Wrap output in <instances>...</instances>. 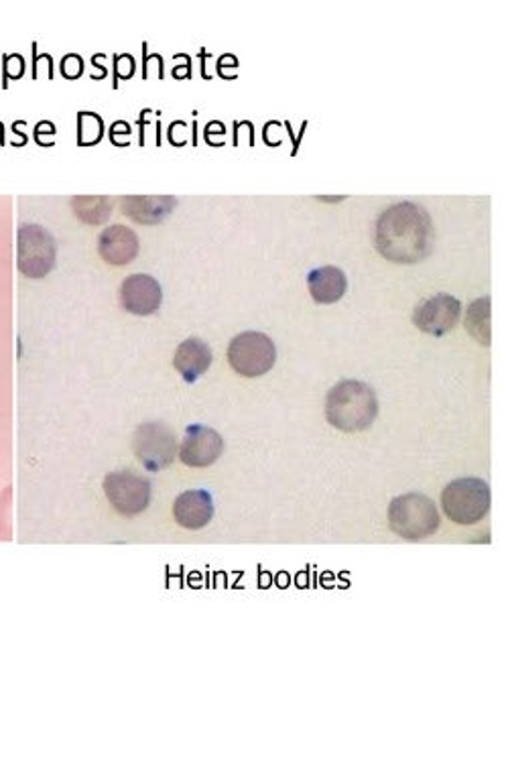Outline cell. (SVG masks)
Instances as JSON below:
<instances>
[{
    "mask_svg": "<svg viewBox=\"0 0 508 762\" xmlns=\"http://www.w3.org/2000/svg\"><path fill=\"white\" fill-rule=\"evenodd\" d=\"M436 231L431 216L413 202L386 208L374 228V246L391 262L413 265L433 250Z\"/></svg>",
    "mask_w": 508,
    "mask_h": 762,
    "instance_id": "6da1fadb",
    "label": "cell"
},
{
    "mask_svg": "<svg viewBox=\"0 0 508 762\" xmlns=\"http://www.w3.org/2000/svg\"><path fill=\"white\" fill-rule=\"evenodd\" d=\"M379 415V401L366 382H338L326 399V419L336 429L357 434L371 427Z\"/></svg>",
    "mask_w": 508,
    "mask_h": 762,
    "instance_id": "7a4b0ae2",
    "label": "cell"
},
{
    "mask_svg": "<svg viewBox=\"0 0 508 762\" xmlns=\"http://www.w3.org/2000/svg\"><path fill=\"white\" fill-rule=\"evenodd\" d=\"M438 506L424 494H405L388 506V525L403 539L419 541L440 529Z\"/></svg>",
    "mask_w": 508,
    "mask_h": 762,
    "instance_id": "3957f363",
    "label": "cell"
},
{
    "mask_svg": "<svg viewBox=\"0 0 508 762\" xmlns=\"http://www.w3.org/2000/svg\"><path fill=\"white\" fill-rule=\"evenodd\" d=\"M441 508L458 525H474L490 508V489L478 478L453 480L441 492Z\"/></svg>",
    "mask_w": 508,
    "mask_h": 762,
    "instance_id": "277c9868",
    "label": "cell"
},
{
    "mask_svg": "<svg viewBox=\"0 0 508 762\" xmlns=\"http://www.w3.org/2000/svg\"><path fill=\"white\" fill-rule=\"evenodd\" d=\"M54 236L39 224H21L16 236V265L29 279H43L56 267Z\"/></svg>",
    "mask_w": 508,
    "mask_h": 762,
    "instance_id": "5b68a950",
    "label": "cell"
},
{
    "mask_svg": "<svg viewBox=\"0 0 508 762\" xmlns=\"http://www.w3.org/2000/svg\"><path fill=\"white\" fill-rule=\"evenodd\" d=\"M276 360L275 341L261 332L238 334L228 346L230 367L247 379L267 374Z\"/></svg>",
    "mask_w": 508,
    "mask_h": 762,
    "instance_id": "8992f818",
    "label": "cell"
},
{
    "mask_svg": "<svg viewBox=\"0 0 508 762\" xmlns=\"http://www.w3.org/2000/svg\"><path fill=\"white\" fill-rule=\"evenodd\" d=\"M133 449L138 462L143 463L149 472H161L176 460L178 439L166 423H143L138 425L133 437Z\"/></svg>",
    "mask_w": 508,
    "mask_h": 762,
    "instance_id": "52a82bcc",
    "label": "cell"
},
{
    "mask_svg": "<svg viewBox=\"0 0 508 762\" xmlns=\"http://www.w3.org/2000/svg\"><path fill=\"white\" fill-rule=\"evenodd\" d=\"M109 503L123 517H137L151 504V482L131 470L111 472L104 480Z\"/></svg>",
    "mask_w": 508,
    "mask_h": 762,
    "instance_id": "ba28073f",
    "label": "cell"
},
{
    "mask_svg": "<svg viewBox=\"0 0 508 762\" xmlns=\"http://www.w3.org/2000/svg\"><path fill=\"white\" fill-rule=\"evenodd\" d=\"M222 436L206 425H190L179 446V460L190 468H207L222 456Z\"/></svg>",
    "mask_w": 508,
    "mask_h": 762,
    "instance_id": "9c48e42d",
    "label": "cell"
},
{
    "mask_svg": "<svg viewBox=\"0 0 508 762\" xmlns=\"http://www.w3.org/2000/svg\"><path fill=\"white\" fill-rule=\"evenodd\" d=\"M460 312H462L460 301L448 293H440V295H433L431 300L424 301L421 305H417V310L413 314V322L426 334L443 336L455 327L458 320H460Z\"/></svg>",
    "mask_w": 508,
    "mask_h": 762,
    "instance_id": "30bf717a",
    "label": "cell"
},
{
    "mask_svg": "<svg viewBox=\"0 0 508 762\" xmlns=\"http://www.w3.org/2000/svg\"><path fill=\"white\" fill-rule=\"evenodd\" d=\"M121 301L128 314L151 315L161 307L163 289L151 274L137 272L124 279L121 287Z\"/></svg>",
    "mask_w": 508,
    "mask_h": 762,
    "instance_id": "8fae6325",
    "label": "cell"
},
{
    "mask_svg": "<svg viewBox=\"0 0 508 762\" xmlns=\"http://www.w3.org/2000/svg\"><path fill=\"white\" fill-rule=\"evenodd\" d=\"M100 257L114 267H124L137 259L138 236L124 224H114L100 234L98 238Z\"/></svg>",
    "mask_w": 508,
    "mask_h": 762,
    "instance_id": "7c38bea8",
    "label": "cell"
},
{
    "mask_svg": "<svg viewBox=\"0 0 508 762\" xmlns=\"http://www.w3.org/2000/svg\"><path fill=\"white\" fill-rule=\"evenodd\" d=\"M173 517L179 527L197 531L204 529L214 517V503L207 491H188L173 504Z\"/></svg>",
    "mask_w": 508,
    "mask_h": 762,
    "instance_id": "4fadbf2b",
    "label": "cell"
},
{
    "mask_svg": "<svg viewBox=\"0 0 508 762\" xmlns=\"http://www.w3.org/2000/svg\"><path fill=\"white\" fill-rule=\"evenodd\" d=\"M178 200L173 195H126L123 212L138 224H159L176 210Z\"/></svg>",
    "mask_w": 508,
    "mask_h": 762,
    "instance_id": "5bb4252c",
    "label": "cell"
},
{
    "mask_svg": "<svg viewBox=\"0 0 508 762\" xmlns=\"http://www.w3.org/2000/svg\"><path fill=\"white\" fill-rule=\"evenodd\" d=\"M173 367L183 377V381L195 382L207 368L212 367V350L206 341L200 338H188L179 344Z\"/></svg>",
    "mask_w": 508,
    "mask_h": 762,
    "instance_id": "9a60e30c",
    "label": "cell"
},
{
    "mask_svg": "<svg viewBox=\"0 0 508 762\" xmlns=\"http://www.w3.org/2000/svg\"><path fill=\"white\" fill-rule=\"evenodd\" d=\"M307 287L314 301L328 305L342 300L348 289V279L338 267H319L307 274Z\"/></svg>",
    "mask_w": 508,
    "mask_h": 762,
    "instance_id": "2e32d148",
    "label": "cell"
},
{
    "mask_svg": "<svg viewBox=\"0 0 508 762\" xmlns=\"http://www.w3.org/2000/svg\"><path fill=\"white\" fill-rule=\"evenodd\" d=\"M71 205L76 216L86 224H104L111 218L112 200L106 195H76Z\"/></svg>",
    "mask_w": 508,
    "mask_h": 762,
    "instance_id": "e0dca14e",
    "label": "cell"
},
{
    "mask_svg": "<svg viewBox=\"0 0 508 762\" xmlns=\"http://www.w3.org/2000/svg\"><path fill=\"white\" fill-rule=\"evenodd\" d=\"M466 329L482 346H490V298H482L467 307Z\"/></svg>",
    "mask_w": 508,
    "mask_h": 762,
    "instance_id": "ac0fdd59",
    "label": "cell"
},
{
    "mask_svg": "<svg viewBox=\"0 0 508 762\" xmlns=\"http://www.w3.org/2000/svg\"><path fill=\"white\" fill-rule=\"evenodd\" d=\"M102 131H104V124L98 114L94 112H80L78 114V145H83V147L97 145L102 138Z\"/></svg>",
    "mask_w": 508,
    "mask_h": 762,
    "instance_id": "d6986e66",
    "label": "cell"
},
{
    "mask_svg": "<svg viewBox=\"0 0 508 762\" xmlns=\"http://www.w3.org/2000/svg\"><path fill=\"white\" fill-rule=\"evenodd\" d=\"M82 71L83 64L80 55L69 54L64 57V61H61V74H64V78L76 80V78L82 76Z\"/></svg>",
    "mask_w": 508,
    "mask_h": 762,
    "instance_id": "ffe728a7",
    "label": "cell"
},
{
    "mask_svg": "<svg viewBox=\"0 0 508 762\" xmlns=\"http://www.w3.org/2000/svg\"><path fill=\"white\" fill-rule=\"evenodd\" d=\"M114 68H116V76L118 78H131L133 71H135V61H133V55H118L116 61H114Z\"/></svg>",
    "mask_w": 508,
    "mask_h": 762,
    "instance_id": "44dd1931",
    "label": "cell"
},
{
    "mask_svg": "<svg viewBox=\"0 0 508 762\" xmlns=\"http://www.w3.org/2000/svg\"><path fill=\"white\" fill-rule=\"evenodd\" d=\"M128 136H131V128H128V124L124 123V121H118V123L112 124V143H116V145H121V147H123V145L128 143Z\"/></svg>",
    "mask_w": 508,
    "mask_h": 762,
    "instance_id": "7402d4cb",
    "label": "cell"
}]
</instances>
